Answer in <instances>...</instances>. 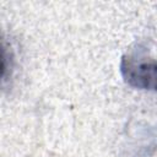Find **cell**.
Returning a JSON list of instances; mask_svg holds the SVG:
<instances>
[{
	"label": "cell",
	"instance_id": "7a4b0ae2",
	"mask_svg": "<svg viewBox=\"0 0 157 157\" xmlns=\"http://www.w3.org/2000/svg\"><path fill=\"white\" fill-rule=\"evenodd\" d=\"M10 69V59L2 39L0 38V83L6 78Z\"/></svg>",
	"mask_w": 157,
	"mask_h": 157
},
{
	"label": "cell",
	"instance_id": "6da1fadb",
	"mask_svg": "<svg viewBox=\"0 0 157 157\" xmlns=\"http://www.w3.org/2000/svg\"><path fill=\"white\" fill-rule=\"evenodd\" d=\"M123 78L130 86L139 90H151L156 87V61L147 59L141 53L124 55L120 63Z\"/></svg>",
	"mask_w": 157,
	"mask_h": 157
}]
</instances>
